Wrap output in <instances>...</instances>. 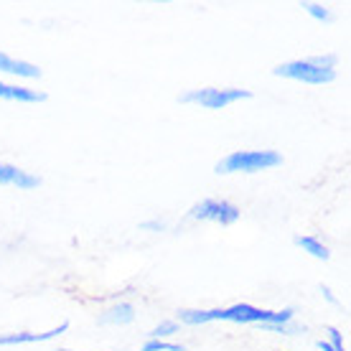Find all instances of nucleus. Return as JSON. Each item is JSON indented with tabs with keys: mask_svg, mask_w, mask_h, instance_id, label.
I'll use <instances>...</instances> for the list:
<instances>
[{
	"mask_svg": "<svg viewBox=\"0 0 351 351\" xmlns=\"http://www.w3.org/2000/svg\"><path fill=\"white\" fill-rule=\"evenodd\" d=\"M282 156L278 150H234L217 163V173H257L267 168H278Z\"/></svg>",
	"mask_w": 351,
	"mask_h": 351,
	"instance_id": "1",
	"label": "nucleus"
},
{
	"mask_svg": "<svg viewBox=\"0 0 351 351\" xmlns=\"http://www.w3.org/2000/svg\"><path fill=\"white\" fill-rule=\"evenodd\" d=\"M252 92L250 89H217V87H206V89H191L181 95L178 99L184 105H202L206 110H224V107L234 105L239 99H250Z\"/></svg>",
	"mask_w": 351,
	"mask_h": 351,
	"instance_id": "2",
	"label": "nucleus"
},
{
	"mask_svg": "<svg viewBox=\"0 0 351 351\" xmlns=\"http://www.w3.org/2000/svg\"><path fill=\"white\" fill-rule=\"evenodd\" d=\"M275 77L282 80L306 82V84H331L336 82V69H321L311 59H298V62H285L272 69Z\"/></svg>",
	"mask_w": 351,
	"mask_h": 351,
	"instance_id": "3",
	"label": "nucleus"
},
{
	"mask_svg": "<svg viewBox=\"0 0 351 351\" xmlns=\"http://www.w3.org/2000/svg\"><path fill=\"white\" fill-rule=\"evenodd\" d=\"M242 211L234 206V204L224 202V199H204V202L193 204L191 211H189V219H199V221H217L221 227H229L239 219Z\"/></svg>",
	"mask_w": 351,
	"mask_h": 351,
	"instance_id": "4",
	"label": "nucleus"
},
{
	"mask_svg": "<svg viewBox=\"0 0 351 351\" xmlns=\"http://www.w3.org/2000/svg\"><path fill=\"white\" fill-rule=\"evenodd\" d=\"M0 186H16L21 191H31V189L41 186V178L36 173H31V171H23V168L10 166V163L0 160Z\"/></svg>",
	"mask_w": 351,
	"mask_h": 351,
	"instance_id": "5",
	"label": "nucleus"
},
{
	"mask_svg": "<svg viewBox=\"0 0 351 351\" xmlns=\"http://www.w3.org/2000/svg\"><path fill=\"white\" fill-rule=\"evenodd\" d=\"M0 71L13 74V77H23V80H38V77H41V69H38L36 64L13 59V56H8V53H3V51H0Z\"/></svg>",
	"mask_w": 351,
	"mask_h": 351,
	"instance_id": "6",
	"label": "nucleus"
},
{
	"mask_svg": "<svg viewBox=\"0 0 351 351\" xmlns=\"http://www.w3.org/2000/svg\"><path fill=\"white\" fill-rule=\"evenodd\" d=\"M0 99H10V102H46V92L0 82Z\"/></svg>",
	"mask_w": 351,
	"mask_h": 351,
	"instance_id": "7",
	"label": "nucleus"
},
{
	"mask_svg": "<svg viewBox=\"0 0 351 351\" xmlns=\"http://www.w3.org/2000/svg\"><path fill=\"white\" fill-rule=\"evenodd\" d=\"M66 328H69V324L64 321V324H59V328H51V331H46V334H8V336H0V346H18V343L49 341V339H56V336H62Z\"/></svg>",
	"mask_w": 351,
	"mask_h": 351,
	"instance_id": "8",
	"label": "nucleus"
},
{
	"mask_svg": "<svg viewBox=\"0 0 351 351\" xmlns=\"http://www.w3.org/2000/svg\"><path fill=\"white\" fill-rule=\"evenodd\" d=\"M135 321V308L130 303H114L99 316V324L105 326H128Z\"/></svg>",
	"mask_w": 351,
	"mask_h": 351,
	"instance_id": "9",
	"label": "nucleus"
},
{
	"mask_svg": "<svg viewBox=\"0 0 351 351\" xmlns=\"http://www.w3.org/2000/svg\"><path fill=\"white\" fill-rule=\"evenodd\" d=\"M209 321H217V308L214 311H191V308L178 311V324L202 326V324H209Z\"/></svg>",
	"mask_w": 351,
	"mask_h": 351,
	"instance_id": "10",
	"label": "nucleus"
},
{
	"mask_svg": "<svg viewBox=\"0 0 351 351\" xmlns=\"http://www.w3.org/2000/svg\"><path fill=\"white\" fill-rule=\"evenodd\" d=\"M295 245H298L303 252H308L311 257H316V260H328V257H331L328 247H326L324 242H318L316 237H295Z\"/></svg>",
	"mask_w": 351,
	"mask_h": 351,
	"instance_id": "11",
	"label": "nucleus"
},
{
	"mask_svg": "<svg viewBox=\"0 0 351 351\" xmlns=\"http://www.w3.org/2000/svg\"><path fill=\"white\" fill-rule=\"evenodd\" d=\"M263 331H270V334H285V336H295V334H303L306 328L303 326H298V324H263L260 326Z\"/></svg>",
	"mask_w": 351,
	"mask_h": 351,
	"instance_id": "12",
	"label": "nucleus"
},
{
	"mask_svg": "<svg viewBox=\"0 0 351 351\" xmlns=\"http://www.w3.org/2000/svg\"><path fill=\"white\" fill-rule=\"evenodd\" d=\"M178 334V321H160L153 331H150V339H160V341H166L168 336H176Z\"/></svg>",
	"mask_w": 351,
	"mask_h": 351,
	"instance_id": "13",
	"label": "nucleus"
},
{
	"mask_svg": "<svg viewBox=\"0 0 351 351\" xmlns=\"http://www.w3.org/2000/svg\"><path fill=\"white\" fill-rule=\"evenodd\" d=\"M143 351H186L181 343H168V341H160V339H148V341L143 343Z\"/></svg>",
	"mask_w": 351,
	"mask_h": 351,
	"instance_id": "14",
	"label": "nucleus"
},
{
	"mask_svg": "<svg viewBox=\"0 0 351 351\" xmlns=\"http://www.w3.org/2000/svg\"><path fill=\"white\" fill-rule=\"evenodd\" d=\"M303 8L311 18H316V21H331V10L324 8V5H318V3H303Z\"/></svg>",
	"mask_w": 351,
	"mask_h": 351,
	"instance_id": "15",
	"label": "nucleus"
},
{
	"mask_svg": "<svg viewBox=\"0 0 351 351\" xmlns=\"http://www.w3.org/2000/svg\"><path fill=\"white\" fill-rule=\"evenodd\" d=\"M311 62L316 64V66H321V69H336V53H324V56H313Z\"/></svg>",
	"mask_w": 351,
	"mask_h": 351,
	"instance_id": "16",
	"label": "nucleus"
},
{
	"mask_svg": "<svg viewBox=\"0 0 351 351\" xmlns=\"http://www.w3.org/2000/svg\"><path fill=\"white\" fill-rule=\"evenodd\" d=\"M326 334H328V343H331L334 349L346 351V349H343V334L339 331V328H334V326H328V328H326Z\"/></svg>",
	"mask_w": 351,
	"mask_h": 351,
	"instance_id": "17",
	"label": "nucleus"
},
{
	"mask_svg": "<svg viewBox=\"0 0 351 351\" xmlns=\"http://www.w3.org/2000/svg\"><path fill=\"white\" fill-rule=\"evenodd\" d=\"M321 293H324V298L328 300V303H334V306L339 303V300H336V295L331 293V288H328V285H321Z\"/></svg>",
	"mask_w": 351,
	"mask_h": 351,
	"instance_id": "18",
	"label": "nucleus"
},
{
	"mask_svg": "<svg viewBox=\"0 0 351 351\" xmlns=\"http://www.w3.org/2000/svg\"><path fill=\"white\" fill-rule=\"evenodd\" d=\"M141 229H156V232H160V229H163V221H143Z\"/></svg>",
	"mask_w": 351,
	"mask_h": 351,
	"instance_id": "19",
	"label": "nucleus"
},
{
	"mask_svg": "<svg viewBox=\"0 0 351 351\" xmlns=\"http://www.w3.org/2000/svg\"><path fill=\"white\" fill-rule=\"evenodd\" d=\"M316 346H318V349H321V351H339V349H334V346H331V343H328V341H318Z\"/></svg>",
	"mask_w": 351,
	"mask_h": 351,
	"instance_id": "20",
	"label": "nucleus"
},
{
	"mask_svg": "<svg viewBox=\"0 0 351 351\" xmlns=\"http://www.w3.org/2000/svg\"><path fill=\"white\" fill-rule=\"evenodd\" d=\"M59 351H71V349H59Z\"/></svg>",
	"mask_w": 351,
	"mask_h": 351,
	"instance_id": "21",
	"label": "nucleus"
}]
</instances>
